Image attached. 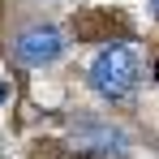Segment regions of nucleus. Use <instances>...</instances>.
Wrapping results in <instances>:
<instances>
[{
	"label": "nucleus",
	"instance_id": "1",
	"mask_svg": "<svg viewBox=\"0 0 159 159\" xmlns=\"http://www.w3.org/2000/svg\"><path fill=\"white\" fill-rule=\"evenodd\" d=\"M90 90L95 95H103V99H129L133 90H138V82H142V56L138 48L129 43H107L103 52L90 60Z\"/></svg>",
	"mask_w": 159,
	"mask_h": 159
},
{
	"label": "nucleus",
	"instance_id": "2",
	"mask_svg": "<svg viewBox=\"0 0 159 159\" xmlns=\"http://www.w3.org/2000/svg\"><path fill=\"white\" fill-rule=\"evenodd\" d=\"M69 138H73L78 151L99 155V159H125V155H129V138H125V129L107 125V120H99V116H78L73 129H69Z\"/></svg>",
	"mask_w": 159,
	"mask_h": 159
},
{
	"label": "nucleus",
	"instance_id": "3",
	"mask_svg": "<svg viewBox=\"0 0 159 159\" xmlns=\"http://www.w3.org/2000/svg\"><path fill=\"white\" fill-rule=\"evenodd\" d=\"M13 56H17L26 69L56 65V60L65 56V34L56 26H26L17 39H13Z\"/></svg>",
	"mask_w": 159,
	"mask_h": 159
},
{
	"label": "nucleus",
	"instance_id": "4",
	"mask_svg": "<svg viewBox=\"0 0 159 159\" xmlns=\"http://www.w3.org/2000/svg\"><path fill=\"white\" fill-rule=\"evenodd\" d=\"M151 13H155V17H159V0H151Z\"/></svg>",
	"mask_w": 159,
	"mask_h": 159
}]
</instances>
